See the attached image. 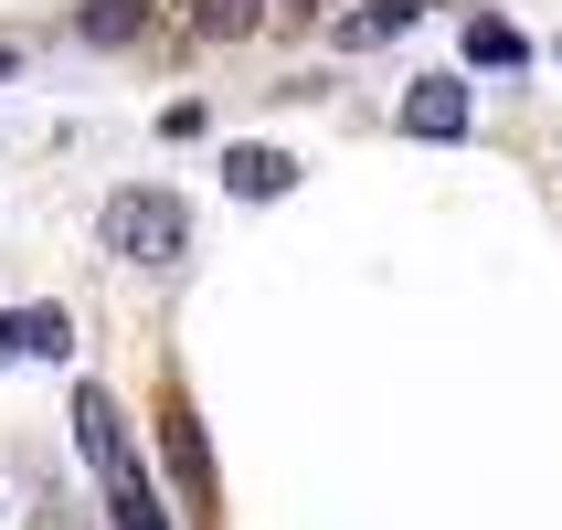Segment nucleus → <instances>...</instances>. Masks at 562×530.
I'll return each mask as SVG.
<instances>
[{"mask_svg": "<svg viewBox=\"0 0 562 530\" xmlns=\"http://www.w3.org/2000/svg\"><path fill=\"white\" fill-rule=\"evenodd\" d=\"M468 127H477L468 75H414L404 86V138H468Z\"/></svg>", "mask_w": 562, "mask_h": 530, "instance_id": "nucleus-3", "label": "nucleus"}, {"mask_svg": "<svg viewBox=\"0 0 562 530\" xmlns=\"http://www.w3.org/2000/svg\"><path fill=\"white\" fill-rule=\"evenodd\" d=\"M95 245L117 255V266H149V277H170V266H191V202H181V191H159V181H127V191H106Z\"/></svg>", "mask_w": 562, "mask_h": 530, "instance_id": "nucleus-2", "label": "nucleus"}, {"mask_svg": "<svg viewBox=\"0 0 562 530\" xmlns=\"http://www.w3.org/2000/svg\"><path fill=\"white\" fill-rule=\"evenodd\" d=\"M277 22H340V0H266Z\"/></svg>", "mask_w": 562, "mask_h": 530, "instance_id": "nucleus-11", "label": "nucleus"}, {"mask_svg": "<svg viewBox=\"0 0 562 530\" xmlns=\"http://www.w3.org/2000/svg\"><path fill=\"white\" fill-rule=\"evenodd\" d=\"M170 11H181L202 43H245V32L266 22V0H170Z\"/></svg>", "mask_w": 562, "mask_h": 530, "instance_id": "nucleus-8", "label": "nucleus"}, {"mask_svg": "<svg viewBox=\"0 0 562 530\" xmlns=\"http://www.w3.org/2000/svg\"><path fill=\"white\" fill-rule=\"evenodd\" d=\"M75 456H86V477L106 488V520L117 530H170V509H159L149 467H138V436H127V414L106 382H75Z\"/></svg>", "mask_w": 562, "mask_h": 530, "instance_id": "nucleus-1", "label": "nucleus"}, {"mask_svg": "<svg viewBox=\"0 0 562 530\" xmlns=\"http://www.w3.org/2000/svg\"><path fill=\"white\" fill-rule=\"evenodd\" d=\"M64 350H75V318H64L54 297L0 308V372H11V361H64Z\"/></svg>", "mask_w": 562, "mask_h": 530, "instance_id": "nucleus-4", "label": "nucleus"}, {"mask_svg": "<svg viewBox=\"0 0 562 530\" xmlns=\"http://www.w3.org/2000/svg\"><path fill=\"white\" fill-rule=\"evenodd\" d=\"M149 11H159V0H86V11H75V32H86L95 54H127V43L149 32Z\"/></svg>", "mask_w": 562, "mask_h": 530, "instance_id": "nucleus-7", "label": "nucleus"}, {"mask_svg": "<svg viewBox=\"0 0 562 530\" xmlns=\"http://www.w3.org/2000/svg\"><path fill=\"white\" fill-rule=\"evenodd\" d=\"M223 191H234V202H286V191H297V159L266 149V138H234V149H223Z\"/></svg>", "mask_w": 562, "mask_h": 530, "instance_id": "nucleus-6", "label": "nucleus"}, {"mask_svg": "<svg viewBox=\"0 0 562 530\" xmlns=\"http://www.w3.org/2000/svg\"><path fill=\"white\" fill-rule=\"evenodd\" d=\"M159 446H170V477L191 488V509H213V446H202V414H191V393H170V414H159Z\"/></svg>", "mask_w": 562, "mask_h": 530, "instance_id": "nucleus-5", "label": "nucleus"}, {"mask_svg": "<svg viewBox=\"0 0 562 530\" xmlns=\"http://www.w3.org/2000/svg\"><path fill=\"white\" fill-rule=\"evenodd\" d=\"M11 64H22V54H11V43H0V75H11Z\"/></svg>", "mask_w": 562, "mask_h": 530, "instance_id": "nucleus-12", "label": "nucleus"}, {"mask_svg": "<svg viewBox=\"0 0 562 530\" xmlns=\"http://www.w3.org/2000/svg\"><path fill=\"white\" fill-rule=\"evenodd\" d=\"M202 127H213V117H202V95H170V106H159V138H202Z\"/></svg>", "mask_w": 562, "mask_h": 530, "instance_id": "nucleus-10", "label": "nucleus"}, {"mask_svg": "<svg viewBox=\"0 0 562 530\" xmlns=\"http://www.w3.org/2000/svg\"><path fill=\"white\" fill-rule=\"evenodd\" d=\"M468 64H477V75H509V64H531V32H509V22H468Z\"/></svg>", "mask_w": 562, "mask_h": 530, "instance_id": "nucleus-9", "label": "nucleus"}]
</instances>
